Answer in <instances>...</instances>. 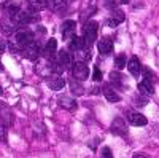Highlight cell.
<instances>
[{
    "mask_svg": "<svg viewBox=\"0 0 159 158\" xmlns=\"http://www.w3.org/2000/svg\"><path fill=\"white\" fill-rule=\"evenodd\" d=\"M3 93V89H2V86H0V94H2Z\"/></svg>",
    "mask_w": 159,
    "mask_h": 158,
    "instance_id": "cell-30",
    "label": "cell"
},
{
    "mask_svg": "<svg viewBox=\"0 0 159 158\" xmlns=\"http://www.w3.org/2000/svg\"><path fill=\"white\" fill-rule=\"evenodd\" d=\"M59 104L62 105L64 109H67V110H73V109H76V102H75L72 98H69V96L61 98V99H59Z\"/></svg>",
    "mask_w": 159,
    "mask_h": 158,
    "instance_id": "cell-20",
    "label": "cell"
},
{
    "mask_svg": "<svg viewBox=\"0 0 159 158\" xmlns=\"http://www.w3.org/2000/svg\"><path fill=\"white\" fill-rule=\"evenodd\" d=\"M139 91H140V94H147V96L154 94V85H153V77L151 75L143 77V80L139 83Z\"/></svg>",
    "mask_w": 159,
    "mask_h": 158,
    "instance_id": "cell-7",
    "label": "cell"
},
{
    "mask_svg": "<svg viewBox=\"0 0 159 158\" xmlns=\"http://www.w3.org/2000/svg\"><path fill=\"white\" fill-rule=\"evenodd\" d=\"M97 31H99V24L96 21H89L84 24L83 27V40L88 48H91L97 40Z\"/></svg>",
    "mask_w": 159,
    "mask_h": 158,
    "instance_id": "cell-3",
    "label": "cell"
},
{
    "mask_svg": "<svg viewBox=\"0 0 159 158\" xmlns=\"http://www.w3.org/2000/svg\"><path fill=\"white\" fill-rule=\"evenodd\" d=\"M67 7V0H46V8L51 11H61Z\"/></svg>",
    "mask_w": 159,
    "mask_h": 158,
    "instance_id": "cell-16",
    "label": "cell"
},
{
    "mask_svg": "<svg viewBox=\"0 0 159 158\" xmlns=\"http://www.w3.org/2000/svg\"><path fill=\"white\" fill-rule=\"evenodd\" d=\"M126 65H127V70L134 75V77H139V75H140V72H142V64H140V61H139L137 56H132V58L126 62Z\"/></svg>",
    "mask_w": 159,
    "mask_h": 158,
    "instance_id": "cell-12",
    "label": "cell"
},
{
    "mask_svg": "<svg viewBox=\"0 0 159 158\" xmlns=\"http://www.w3.org/2000/svg\"><path fill=\"white\" fill-rule=\"evenodd\" d=\"M92 78H94L96 82H100L102 80V72L97 65H94V70H92Z\"/></svg>",
    "mask_w": 159,
    "mask_h": 158,
    "instance_id": "cell-23",
    "label": "cell"
},
{
    "mask_svg": "<svg viewBox=\"0 0 159 158\" xmlns=\"http://www.w3.org/2000/svg\"><path fill=\"white\" fill-rule=\"evenodd\" d=\"M97 50L100 53V56H108L110 53L113 51V42L110 37H103L97 42Z\"/></svg>",
    "mask_w": 159,
    "mask_h": 158,
    "instance_id": "cell-9",
    "label": "cell"
},
{
    "mask_svg": "<svg viewBox=\"0 0 159 158\" xmlns=\"http://www.w3.org/2000/svg\"><path fill=\"white\" fill-rule=\"evenodd\" d=\"M56 50H57V42L54 40V38L48 40L46 46L43 48V56H45V59H49V61L54 59V58H56Z\"/></svg>",
    "mask_w": 159,
    "mask_h": 158,
    "instance_id": "cell-10",
    "label": "cell"
},
{
    "mask_svg": "<svg viewBox=\"0 0 159 158\" xmlns=\"http://www.w3.org/2000/svg\"><path fill=\"white\" fill-rule=\"evenodd\" d=\"M3 70V65H2V62H0V72H2Z\"/></svg>",
    "mask_w": 159,
    "mask_h": 158,
    "instance_id": "cell-29",
    "label": "cell"
},
{
    "mask_svg": "<svg viewBox=\"0 0 159 158\" xmlns=\"http://www.w3.org/2000/svg\"><path fill=\"white\" fill-rule=\"evenodd\" d=\"M126 62H127V59H126V56H124V55L116 56V59H115V65H116V69H118V70L124 69V67H126Z\"/></svg>",
    "mask_w": 159,
    "mask_h": 158,
    "instance_id": "cell-22",
    "label": "cell"
},
{
    "mask_svg": "<svg viewBox=\"0 0 159 158\" xmlns=\"http://www.w3.org/2000/svg\"><path fill=\"white\" fill-rule=\"evenodd\" d=\"M75 31H76V22L75 21H65L62 24V37L65 40H70L75 35Z\"/></svg>",
    "mask_w": 159,
    "mask_h": 158,
    "instance_id": "cell-13",
    "label": "cell"
},
{
    "mask_svg": "<svg viewBox=\"0 0 159 158\" xmlns=\"http://www.w3.org/2000/svg\"><path fill=\"white\" fill-rule=\"evenodd\" d=\"M127 120H129L130 125H134V126H145V125L148 123L147 117L142 115V113H137V112L129 113V115H127Z\"/></svg>",
    "mask_w": 159,
    "mask_h": 158,
    "instance_id": "cell-14",
    "label": "cell"
},
{
    "mask_svg": "<svg viewBox=\"0 0 159 158\" xmlns=\"http://www.w3.org/2000/svg\"><path fill=\"white\" fill-rule=\"evenodd\" d=\"M5 50H7V42L0 38V55H2V53H5Z\"/></svg>",
    "mask_w": 159,
    "mask_h": 158,
    "instance_id": "cell-28",
    "label": "cell"
},
{
    "mask_svg": "<svg viewBox=\"0 0 159 158\" xmlns=\"http://www.w3.org/2000/svg\"><path fill=\"white\" fill-rule=\"evenodd\" d=\"M103 94H105V98H107L108 102H119V99H121V96H119L115 91V88H111V86H105Z\"/></svg>",
    "mask_w": 159,
    "mask_h": 158,
    "instance_id": "cell-17",
    "label": "cell"
},
{
    "mask_svg": "<svg viewBox=\"0 0 159 158\" xmlns=\"http://www.w3.org/2000/svg\"><path fill=\"white\" fill-rule=\"evenodd\" d=\"M124 13L121 10H111V16L105 19V26H108V27H116V26H119L123 21H124Z\"/></svg>",
    "mask_w": 159,
    "mask_h": 158,
    "instance_id": "cell-8",
    "label": "cell"
},
{
    "mask_svg": "<svg viewBox=\"0 0 159 158\" xmlns=\"http://www.w3.org/2000/svg\"><path fill=\"white\" fill-rule=\"evenodd\" d=\"M34 40V34L27 29H18L15 32V35H13L11 42H10V48L11 51H22V48L27 45L29 42Z\"/></svg>",
    "mask_w": 159,
    "mask_h": 158,
    "instance_id": "cell-1",
    "label": "cell"
},
{
    "mask_svg": "<svg viewBox=\"0 0 159 158\" xmlns=\"http://www.w3.org/2000/svg\"><path fill=\"white\" fill-rule=\"evenodd\" d=\"M0 141H7V128L3 125H0Z\"/></svg>",
    "mask_w": 159,
    "mask_h": 158,
    "instance_id": "cell-25",
    "label": "cell"
},
{
    "mask_svg": "<svg viewBox=\"0 0 159 158\" xmlns=\"http://www.w3.org/2000/svg\"><path fill=\"white\" fill-rule=\"evenodd\" d=\"M111 133L118 134V136H126L127 134V126H126L124 120H121V118H115L113 123H111Z\"/></svg>",
    "mask_w": 159,
    "mask_h": 158,
    "instance_id": "cell-11",
    "label": "cell"
},
{
    "mask_svg": "<svg viewBox=\"0 0 159 158\" xmlns=\"http://www.w3.org/2000/svg\"><path fill=\"white\" fill-rule=\"evenodd\" d=\"M22 53H24V56L27 59L35 61V59L40 58V55H42V46H40V43H37L35 40H32V42H29L22 48Z\"/></svg>",
    "mask_w": 159,
    "mask_h": 158,
    "instance_id": "cell-5",
    "label": "cell"
},
{
    "mask_svg": "<svg viewBox=\"0 0 159 158\" xmlns=\"http://www.w3.org/2000/svg\"><path fill=\"white\" fill-rule=\"evenodd\" d=\"M83 48H86V43H84V40H83V37L73 35V37L70 38V42H69V51L75 53V51L83 50Z\"/></svg>",
    "mask_w": 159,
    "mask_h": 158,
    "instance_id": "cell-15",
    "label": "cell"
},
{
    "mask_svg": "<svg viewBox=\"0 0 159 158\" xmlns=\"http://www.w3.org/2000/svg\"><path fill=\"white\" fill-rule=\"evenodd\" d=\"M72 56L69 51H59L56 59H52V70L54 74H62L72 67Z\"/></svg>",
    "mask_w": 159,
    "mask_h": 158,
    "instance_id": "cell-2",
    "label": "cell"
},
{
    "mask_svg": "<svg viewBox=\"0 0 159 158\" xmlns=\"http://www.w3.org/2000/svg\"><path fill=\"white\" fill-rule=\"evenodd\" d=\"M65 78L64 77H61V74H54V75H49V78H46V85H48V88L49 89H52V91H59V89H62L64 86H65Z\"/></svg>",
    "mask_w": 159,
    "mask_h": 158,
    "instance_id": "cell-6",
    "label": "cell"
},
{
    "mask_svg": "<svg viewBox=\"0 0 159 158\" xmlns=\"http://www.w3.org/2000/svg\"><path fill=\"white\" fill-rule=\"evenodd\" d=\"M70 70H72L73 78H75V80H78V82H84L86 78L89 77V67H88L83 61H75V62L72 64Z\"/></svg>",
    "mask_w": 159,
    "mask_h": 158,
    "instance_id": "cell-4",
    "label": "cell"
},
{
    "mask_svg": "<svg viewBox=\"0 0 159 158\" xmlns=\"http://www.w3.org/2000/svg\"><path fill=\"white\" fill-rule=\"evenodd\" d=\"M69 85H70V89H72V94H75V96H81V94L84 93V88L80 85V82L75 80V78L69 82Z\"/></svg>",
    "mask_w": 159,
    "mask_h": 158,
    "instance_id": "cell-21",
    "label": "cell"
},
{
    "mask_svg": "<svg viewBox=\"0 0 159 158\" xmlns=\"http://www.w3.org/2000/svg\"><path fill=\"white\" fill-rule=\"evenodd\" d=\"M105 7L108 10H116V2L115 0H105Z\"/></svg>",
    "mask_w": 159,
    "mask_h": 158,
    "instance_id": "cell-26",
    "label": "cell"
},
{
    "mask_svg": "<svg viewBox=\"0 0 159 158\" xmlns=\"http://www.w3.org/2000/svg\"><path fill=\"white\" fill-rule=\"evenodd\" d=\"M27 8L34 11H42L46 8V0H27Z\"/></svg>",
    "mask_w": 159,
    "mask_h": 158,
    "instance_id": "cell-19",
    "label": "cell"
},
{
    "mask_svg": "<svg viewBox=\"0 0 159 158\" xmlns=\"http://www.w3.org/2000/svg\"><path fill=\"white\" fill-rule=\"evenodd\" d=\"M110 80H111L113 83H121V75L116 74V72H111V74H110Z\"/></svg>",
    "mask_w": 159,
    "mask_h": 158,
    "instance_id": "cell-24",
    "label": "cell"
},
{
    "mask_svg": "<svg viewBox=\"0 0 159 158\" xmlns=\"http://www.w3.org/2000/svg\"><path fill=\"white\" fill-rule=\"evenodd\" d=\"M102 155H103L105 158H111V150H110L108 147H105V149L102 150Z\"/></svg>",
    "mask_w": 159,
    "mask_h": 158,
    "instance_id": "cell-27",
    "label": "cell"
},
{
    "mask_svg": "<svg viewBox=\"0 0 159 158\" xmlns=\"http://www.w3.org/2000/svg\"><path fill=\"white\" fill-rule=\"evenodd\" d=\"M75 55V58H76V61H83V62H86V61H91V48H83V50H78V51H75L73 53Z\"/></svg>",
    "mask_w": 159,
    "mask_h": 158,
    "instance_id": "cell-18",
    "label": "cell"
}]
</instances>
